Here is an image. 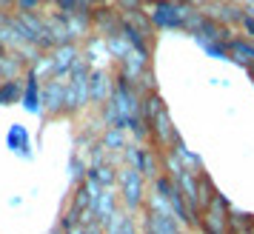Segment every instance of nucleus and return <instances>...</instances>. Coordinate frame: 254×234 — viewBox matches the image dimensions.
Listing matches in <instances>:
<instances>
[{"instance_id":"4468645a","label":"nucleus","mask_w":254,"mask_h":234,"mask_svg":"<svg viewBox=\"0 0 254 234\" xmlns=\"http://www.w3.org/2000/svg\"><path fill=\"white\" fill-rule=\"evenodd\" d=\"M200 46L206 49L211 58H217V60H226V46H220V43H211V40H197Z\"/></svg>"},{"instance_id":"5701e85b","label":"nucleus","mask_w":254,"mask_h":234,"mask_svg":"<svg viewBox=\"0 0 254 234\" xmlns=\"http://www.w3.org/2000/svg\"><path fill=\"white\" fill-rule=\"evenodd\" d=\"M83 3H92V0H83Z\"/></svg>"},{"instance_id":"9d476101","label":"nucleus","mask_w":254,"mask_h":234,"mask_svg":"<svg viewBox=\"0 0 254 234\" xmlns=\"http://www.w3.org/2000/svg\"><path fill=\"white\" fill-rule=\"evenodd\" d=\"M89 183H94L97 188H112L115 172H112L109 166H92V169H89Z\"/></svg>"},{"instance_id":"ddd939ff","label":"nucleus","mask_w":254,"mask_h":234,"mask_svg":"<svg viewBox=\"0 0 254 234\" xmlns=\"http://www.w3.org/2000/svg\"><path fill=\"white\" fill-rule=\"evenodd\" d=\"M174 152H177V157H183L186 163H191V166H197V163H200V157H197V154H191V152H189V149H186V146H183V140H180V137L174 140Z\"/></svg>"},{"instance_id":"0eeeda50","label":"nucleus","mask_w":254,"mask_h":234,"mask_svg":"<svg viewBox=\"0 0 254 234\" xmlns=\"http://www.w3.org/2000/svg\"><path fill=\"white\" fill-rule=\"evenodd\" d=\"M23 106H26V112H32V115L40 112V80H37V71L35 69H29V74H26Z\"/></svg>"},{"instance_id":"6ab92c4d","label":"nucleus","mask_w":254,"mask_h":234,"mask_svg":"<svg viewBox=\"0 0 254 234\" xmlns=\"http://www.w3.org/2000/svg\"><path fill=\"white\" fill-rule=\"evenodd\" d=\"M66 234H86V229H83V226H74V229H71V232H66Z\"/></svg>"},{"instance_id":"1a4fd4ad","label":"nucleus","mask_w":254,"mask_h":234,"mask_svg":"<svg viewBox=\"0 0 254 234\" xmlns=\"http://www.w3.org/2000/svg\"><path fill=\"white\" fill-rule=\"evenodd\" d=\"M23 100V80H6L0 86V106H9Z\"/></svg>"},{"instance_id":"7ed1b4c3","label":"nucleus","mask_w":254,"mask_h":234,"mask_svg":"<svg viewBox=\"0 0 254 234\" xmlns=\"http://www.w3.org/2000/svg\"><path fill=\"white\" fill-rule=\"evenodd\" d=\"M69 83V77H66ZM66 83L60 80V77H52L46 83V89H43V97H40V103L46 106L52 115H60V112H66Z\"/></svg>"},{"instance_id":"2eb2a0df","label":"nucleus","mask_w":254,"mask_h":234,"mask_svg":"<svg viewBox=\"0 0 254 234\" xmlns=\"http://www.w3.org/2000/svg\"><path fill=\"white\" fill-rule=\"evenodd\" d=\"M117 3H120V6H123L126 12H137L140 3H146V0H117Z\"/></svg>"},{"instance_id":"6e6552de","label":"nucleus","mask_w":254,"mask_h":234,"mask_svg":"<svg viewBox=\"0 0 254 234\" xmlns=\"http://www.w3.org/2000/svg\"><path fill=\"white\" fill-rule=\"evenodd\" d=\"M6 143H9V149L17 154H23V157H32V146H29V131L17 123V126H12L9 129V134H6Z\"/></svg>"},{"instance_id":"a211bd4d","label":"nucleus","mask_w":254,"mask_h":234,"mask_svg":"<svg viewBox=\"0 0 254 234\" xmlns=\"http://www.w3.org/2000/svg\"><path fill=\"white\" fill-rule=\"evenodd\" d=\"M17 3H20V9H23V12H32V9L37 6V0H17Z\"/></svg>"},{"instance_id":"20e7f679","label":"nucleus","mask_w":254,"mask_h":234,"mask_svg":"<svg viewBox=\"0 0 254 234\" xmlns=\"http://www.w3.org/2000/svg\"><path fill=\"white\" fill-rule=\"evenodd\" d=\"M74 63H77V49L71 46V43L55 49V55H52V71H55V77H63V74L69 77Z\"/></svg>"},{"instance_id":"423d86ee","label":"nucleus","mask_w":254,"mask_h":234,"mask_svg":"<svg viewBox=\"0 0 254 234\" xmlns=\"http://www.w3.org/2000/svg\"><path fill=\"white\" fill-rule=\"evenodd\" d=\"M112 92H115V86H112V80H109V74L100 71V69L92 71V77H89V100L103 103V100L112 97Z\"/></svg>"},{"instance_id":"39448f33","label":"nucleus","mask_w":254,"mask_h":234,"mask_svg":"<svg viewBox=\"0 0 254 234\" xmlns=\"http://www.w3.org/2000/svg\"><path fill=\"white\" fill-rule=\"evenodd\" d=\"M151 131H154V137H157V143H160V146H174V140H177V131H174L172 120H169L166 106H163L160 112H157V117L151 120Z\"/></svg>"},{"instance_id":"4be33fe9","label":"nucleus","mask_w":254,"mask_h":234,"mask_svg":"<svg viewBox=\"0 0 254 234\" xmlns=\"http://www.w3.org/2000/svg\"><path fill=\"white\" fill-rule=\"evenodd\" d=\"M3 83H6V80H3V74H0V86H3Z\"/></svg>"},{"instance_id":"f3484780","label":"nucleus","mask_w":254,"mask_h":234,"mask_svg":"<svg viewBox=\"0 0 254 234\" xmlns=\"http://www.w3.org/2000/svg\"><path fill=\"white\" fill-rule=\"evenodd\" d=\"M243 26H246V32H249V35H254V17L243 14Z\"/></svg>"},{"instance_id":"9b49d317","label":"nucleus","mask_w":254,"mask_h":234,"mask_svg":"<svg viewBox=\"0 0 254 234\" xmlns=\"http://www.w3.org/2000/svg\"><path fill=\"white\" fill-rule=\"evenodd\" d=\"M231 55L240 60L243 66H249V63H254V46H249V43H243V40H231L229 43Z\"/></svg>"},{"instance_id":"dca6fc26","label":"nucleus","mask_w":254,"mask_h":234,"mask_svg":"<svg viewBox=\"0 0 254 234\" xmlns=\"http://www.w3.org/2000/svg\"><path fill=\"white\" fill-rule=\"evenodd\" d=\"M52 3H58V6H60V12H66V14H69V12H74V3H77V0H52Z\"/></svg>"},{"instance_id":"412c9836","label":"nucleus","mask_w":254,"mask_h":234,"mask_svg":"<svg viewBox=\"0 0 254 234\" xmlns=\"http://www.w3.org/2000/svg\"><path fill=\"white\" fill-rule=\"evenodd\" d=\"M49 234H60V229H55V232H49Z\"/></svg>"},{"instance_id":"aec40b11","label":"nucleus","mask_w":254,"mask_h":234,"mask_svg":"<svg viewBox=\"0 0 254 234\" xmlns=\"http://www.w3.org/2000/svg\"><path fill=\"white\" fill-rule=\"evenodd\" d=\"M9 3H12V0H0V6H9Z\"/></svg>"},{"instance_id":"f257e3e1","label":"nucleus","mask_w":254,"mask_h":234,"mask_svg":"<svg viewBox=\"0 0 254 234\" xmlns=\"http://www.w3.org/2000/svg\"><path fill=\"white\" fill-rule=\"evenodd\" d=\"M191 6L189 3H172V0H157L154 12H151V23L160 29H177L191 20Z\"/></svg>"},{"instance_id":"f03ea898","label":"nucleus","mask_w":254,"mask_h":234,"mask_svg":"<svg viewBox=\"0 0 254 234\" xmlns=\"http://www.w3.org/2000/svg\"><path fill=\"white\" fill-rule=\"evenodd\" d=\"M120 188H123L126 209H137L143 203V177H140L137 169H123L120 172Z\"/></svg>"},{"instance_id":"f8f14e48","label":"nucleus","mask_w":254,"mask_h":234,"mask_svg":"<svg viewBox=\"0 0 254 234\" xmlns=\"http://www.w3.org/2000/svg\"><path fill=\"white\" fill-rule=\"evenodd\" d=\"M106 149H126V137H123V129H109L103 137Z\"/></svg>"}]
</instances>
